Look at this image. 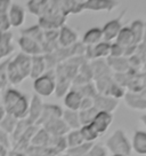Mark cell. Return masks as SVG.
Instances as JSON below:
<instances>
[{
  "mask_svg": "<svg viewBox=\"0 0 146 156\" xmlns=\"http://www.w3.org/2000/svg\"><path fill=\"white\" fill-rule=\"evenodd\" d=\"M127 106L135 110H146V98L139 92H129L124 94Z\"/></svg>",
  "mask_w": 146,
  "mask_h": 156,
  "instance_id": "cell-18",
  "label": "cell"
},
{
  "mask_svg": "<svg viewBox=\"0 0 146 156\" xmlns=\"http://www.w3.org/2000/svg\"><path fill=\"white\" fill-rule=\"evenodd\" d=\"M8 20L12 28H20L24 24L25 21V9L21 5L16 2H12L8 13H7Z\"/></svg>",
  "mask_w": 146,
  "mask_h": 156,
  "instance_id": "cell-12",
  "label": "cell"
},
{
  "mask_svg": "<svg viewBox=\"0 0 146 156\" xmlns=\"http://www.w3.org/2000/svg\"><path fill=\"white\" fill-rule=\"evenodd\" d=\"M74 88L82 95V98H93L94 99L98 94L95 84L91 83V82L88 84H85L82 86H79V87H74Z\"/></svg>",
  "mask_w": 146,
  "mask_h": 156,
  "instance_id": "cell-36",
  "label": "cell"
},
{
  "mask_svg": "<svg viewBox=\"0 0 146 156\" xmlns=\"http://www.w3.org/2000/svg\"><path fill=\"white\" fill-rule=\"evenodd\" d=\"M139 121H141V122L143 123V124L145 125V127H146V114H145V115H143V116L139 118Z\"/></svg>",
  "mask_w": 146,
  "mask_h": 156,
  "instance_id": "cell-48",
  "label": "cell"
},
{
  "mask_svg": "<svg viewBox=\"0 0 146 156\" xmlns=\"http://www.w3.org/2000/svg\"><path fill=\"white\" fill-rule=\"evenodd\" d=\"M10 23L7 14L5 15H0V34H6V32H9L10 30Z\"/></svg>",
  "mask_w": 146,
  "mask_h": 156,
  "instance_id": "cell-41",
  "label": "cell"
},
{
  "mask_svg": "<svg viewBox=\"0 0 146 156\" xmlns=\"http://www.w3.org/2000/svg\"><path fill=\"white\" fill-rule=\"evenodd\" d=\"M31 56L25 55L22 52L17 53L13 58H9L7 64V78L8 84L18 85L24 79L30 77L31 69Z\"/></svg>",
  "mask_w": 146,
  "mask_h": 156,
  "instance_id": "cell-2",
  "label": "cell"
},
{
  "mask_svg": "<svg viewBox=\"0 0 146 156\" xmlns=\"http://www.w3.org/2000/svg\"><path fill=\"white\" fill-rule=\"evenodd\" d=\"M119 106V100L110 95L105 94H97L94 98V107L97 109L98 112H105L112 114Z\"/></svg>",
  "mask_w": 146,
  "mask_h": 156,
  "instance_id": "cell-8",
  "label": "cell"
},
{
  "mask_svg": "<svg viewBox=\"0 0 146 156\" xmlns=\"http://www.w3.org/2000/svg\"><path fill=\"white\" fill-rule=\"evenodd\" d=\"M103 41V34H102V28H90L88 29L82 37V44L85 46H95V45L99 44Z\"/></svg>",
  "mask_w": 146,
  "mask_h": 156,
  "instance_id": "cell-20",
  "label": "cell"
},
{
  "mask_svg": "<svg viewBox=\"0 0 146 156\" xmlns=\"http://www.w3.org/2000/svg\"><path fill=\"white\" fill-rule=\"evenodd\" d=\"M93 144H88V142H83L80 146H77L74 148H70L65 151L68 156H88L89 149Z\"/></svg>",
  "mask_w": 146,
  "mask_h": 156,
  "instance_id": "cell-37",
  "label": "cell"
},
{
  "mask_svg": "<svg viewBox=\"0 0 146 156\" xmlns=\"http://www.w3.org/2000/svg\"><path fill=\"white\" fill-rule=\"evenodd\" d=\"M50 136H65L70 131L62 118H56L42 126Z\"/></svg>",
  "mask_w": 146,
  "mask_h": 156,
  "instance_id": "cell-14",
  "label": "cell"
},
{
  "mask_svg": "<svg viewBox=\"0 0 146 156\" xmlns=\"http://www.w3.org/2000/svg\"><path fill=\"white\" fill-rule=\"evenodd\" d=\"M143 44L146 45V22H145V27H144V36H143Z\"/></svg>",
  "mask_w": 146,
  "mask_h": 156,
  "instance_id": "cell-47",
  "label": "cell"
},
{
  "mask_svg": "<svg viewBox=\"0 0 146 156\" xmlns=\"http://www.w3.org/2000/svg\"><path fill=\"white\" fill-rule=\"evenodd\" d=\"M80 133L82 136L83 141L88 142V144H94L98 139V132L95 130V127L89 124V125H82L80 127Z\"/></svg>",
  "mask_w": 146,
  "mask_h": 156,
  "instance_id": "cell-32",
  "label": "cell"
},
{
  "mask_svg": "<svg viewBox=\"0 0 146 156\" xmlns=\"http://www.w3.org/2000/svg\"><path fill=\"white\" fill-rule=\"evenodd\" d=\"M51 136L48 134V132L45 130L44 127H39L37 132L34 133V136L31 139L30 146L33 147H47L49 145Z\"/></svg>",
  "mask_w": 146,
  "mask_h": 156,
  "instance_id": "cell-27",
  "label": "cell"
},
{
  "mask_svg": "<svg viewBox=\"0 0 146 156\" xmlns=\"http://www.w3.org/2000/svg\"><path fill=\"white\" fill-rule=\"evenodd\" d=\"M8 60H5L0 63V92L7 88L8 85V78H7V64H8Z\"/></svg>",
  "mask_w": 146,
  "mask_h": 156,
  "instance_id": "cell-38",
  "label": "cell"
},
{
  "mask_svg": "<svg viewBox=\"0 0 146 156\" xmlns=\"http://www.w3.org/2000/svg\"><path fill=\"white\" fill-rule=\"evenodd\" d=\"M34 94L41 97H50L56 90V73L55 69H49L44 75L33 80Z\"/></svg>",
  "mask_w": 146,
  "mask_h": 156,
  "instance_id": "cell-5",
  "label": "cell"
},
{
  "mask_svg": "<svg viewBox=\"0 0 146 156\" xmlns=\"http://www.w3.org/2000/svg\"><path fill=\"white\" fill-rule=\"evenodd\" d=\"M9 156H26L24 153H20V151H13Z\"/></svg>",
  "mask_w": 146,
  "mask_h": 156,
  "instance_id": "cell-46",
  "label": "cell"
},
{
  "mask_svg": "<svg viewBox=\"0 0 146 156\" xmlns=\"http://www.w3.org/2000/svg\"><path fill=\"white\" fill-rule=\"evenodd\" d=\"M6 115L5 108H4V105H2V101H1V92H0V119Z\"/></svg>",
  "mask_w": 146,
  "mask_h": 156,
  "instance_id": "cell-45",
  "label": "cell"
},
{
  "mask_svg": "<svg viewBox=\"0 0 146 156\" xmlns=\"http://www.w3.org/2000/svg\"><path fill=\"white\" fill-rule=\"evenodd\" d=\"M10 5H12L10 0H0V15L7 14Z\"/></svg>",
  "mask_w": 146,
  "mask_h": 156,
  "instance_id": "cell-43",
  "label": "cell"
},
{
  "mask_svg": "<svg viewBox=\"0 0 146 156\" xmlns=\"http://www.w3.org/2000/svg\"><path fill=\"white\" fill-rule=\"evenodd\" d=\"M105 147L112 155H122L130 156L132 151L131 142L128 139L126 132L118 129L107 138L105 142Z\"/></svg>",
  "mask_w": 146,
  "mask_h": 156,
  "instance_id": "cell-4",
  "label": "cell"
},
{
  "mask_svg": "<svg viewBox=\"0 0 146 156\" xmlns=\"http://www.w3.org/2000/svg\"><path fill=\"white\" fill-rule=\"evenodd\" d=\"M66 16L62 13L61 1H50L47 13L39 17V25L44 31L49 30H59L63 25H65Z\"/></svg>",
  "mask_w": 146,
  "mask_h": 156,
  "instance_id": "cell-3",
  "label": "cell"
},
{
  "mask_svg": "<svg viewBox=\"0 0 146 156\" xmlns=\"http://www.w3.org/2000/svg\"><path fill=\"white\" fill-rule=\"evenodd\" d=\"M90 64H91V69H93L94 80L111 76V69L108 67L107 62H105L104 60H94L90 62Z\"/></svg>",
  "mask_w": 146,
  "mask_h": 156,
  "instance_id": "cell-22",
  "label": "cell"
},
{
  "mask_svg": "<svg viewBox=\"0 0 146 156\" xmlns=\"http://www.w3.org/2000/svg\"><path fill=\"white\" fill-rule=\"evenodd\" d=\"M58 46L61 48H70L78 43V34L68 25H63L58 30Z\"/></svg>",
  "mask_w": 146,
  "mask_h": 156,
  "instance_id": "cell-10",
  "label": "cell"
},
{
  "mask_svg": "<svg viewBox=\"0 0 146 156\" xmlns=\"http://www.w3.org/2000/svg\"><path fill=\"white\" fill-rule=\"evenodd\" d=\"M118 5V1H111V0H88L83 1V10H94V12H99V10H106L111 12Z\"/></svg>",
  "mask_w": 146,
  "mask_h": 156,
  "instance_id": "cell-15",
  "label": "cell"
},
{
  "mask_svg": "<svg viewBox=\"0 0 146 156\" xmlns=\"http://www.w3.org/2000/svg\"><path fill=\"white\" fill-rule=\"evenodd\" d=\"M44 34L45 31L41 28H40L38 24L32 25V27H29L26 29H23L21 31V36H25V37H29L32 40L39 43L41 46L44 44Z\"/></svg>",
  "mask_w": 146,
  "mask_h": 156,
  "instance_id": "cell-29",
  "label": "cell"
},
{
  "mask_svg": "<svg viewBox=\"0 0 146 156\" xmlns=\"http://www.w3.org/2000/svg\"><path fill=\"white\" fill-rule=\"evenodd\" d=\"M17 122H18V119H16L15 117L10 116L8 114H6L5 116L0 119V129L10 136L13 134L16 125H17Z\"/></svg>",
  "mask_w": 146,
  "mask_h": 156,
  "instance_id": "cell-31",
  "label": "cell"
},
{
  "mask_svg": "<svg viewBox=\"0 0 146 156\" xmlns=\"http://www.w3.org/2000/svg\"><path fill=\"white\" fill-rule=\"evenodd\" d=\"M44 105L41 98L37 94H33L32 95V99L30 101V106H29V112H28V121H29L32 125H37V123L39 121L40 116H41V112H42V109H44Z\"/></svg>",
  "mask_w": 146,
  "mask_h": 156,
  "instance_id": "cell-11",
  "label": "cell"
},
{
  "mask_svg": "<svg viewBox=\"0 0 146 156\" xmlns=\"http://www.w3.org/2000/svg\"><path fill=\"white\" fill-rule=\"evenodd\" d=\"M48 147L56 155L65 153L68 151V145H66L65 136H51Z\"/></svg>",
  "mask_w": 146,
  "mask_h": 156,
  "instance_id": "cell-30",
  "label": "cell"
},
{
  "mask_svg": "<svg viewBox=\"0 0 146 156\" xmlns=\"http://www.w3.org/2000/svg\"><path fill=\"white\" fill-rule=\"evenodd\" d=\"M132 151L139 154V155H146V131L137 130L135 131L134 138L131 142Z\"/></svg>",
  "mask_w": 146,
  "mask_h": 156,
  "instance_id": "cell-23",
  "label": "cell"
},
{
  "mask_svg": "<svg viewBox=\"0 0 146 156\" xmlns=\"http://www.w3.org/2000/svg\"><path fill=\"white\" fill-rule=\"evenodd\" d=\"M1 101L6 114L16 119H24L28 117L30 100L28 95L16 88H6L1 93Z\"/></svg>",
  "mask_w": 146,
  "mask_h": 156,
  "instance_id": "cell-1",
  "label": "cell"
},
{
  "mask_svg": "<svg viewBox=\"0 0 146 156\" xmlns=\"http://www.w3.org/2000/svg\"><path fill=\"white\" fill-rule=\"evenodd\" d=\"M107 64L111 70L115 71L117 73H126L130 68L129 61L126 58H107Z\"/></svg>",
  "mask_w": 146,
  "mask_h": 156,
  "instance_id": "cell-28",
  "label": "cell"
},
{
  "mask_svg": "<svg viewBox=\"0 0 146 156\" xmlns=\"http://www.w3.org/2000/svg\"><path fill=\"white\" fill-rule=\"evenodd\" d=\"M112 156H122V155H112Z\"/></svg>",
  "mask_w": 146,
  "mask_h": 156,
  "instance_id": "cell-50",
  "label": "cell"
},
{
  "mask_svg": "<svg viewBox=\"0 0 146 156\" xmlns=\"http://www.w3.org/2000/svg\"><path fill=\"white\" fill-rule=\"evenodd\" d=\"M0 144H1L2 146H5L6 148H8V149H9L10 146H12L10 136H8L7 133H5L1 129H0Z\"/></svg>",
  "mask_w": 146,
  "mask_h": 156,
  "instance_id": "cell-42",
  "label": "cell"
},
{
  "mask_svg": "<svg viewBox=\"0 0 146 156\" xmlns=\"http://www.w3.org/2000/svg\"><path fill=\"white\" fill-rule=\"evenodd\" d=\"M108 155V151L106 149L105 145H103L101 142L98 144H95L94 142L90 149H89V153H88V156H107Z\"/></svg>",
  "mask_w": 146,
  "mask_h": 156,
  "instance_id": "cell-39",
  "label": "cell"
},
{
  "mask_svg": "<svg viewBox=\"0 0 146 156\" xmlns=\"http://www.w3.org/2000/svg\"><path fill=\"white\" fill-rule=\"evenodd\" d=\"M114 41H115L117 44L121 45L122 47H124V48L129 47V46H132V45H137L136 43H135V39H134L132 32L129 27H123Z\"/></svg>",
  "mask_w": 146,
  "mask_h": 156,
  "instance_id": "cell-26",
  "label": "cell"
},
{
  "mask_svg": "<svg viewBox=\"0 0 146 156\" xmlns=\"http://www.w3.org/2000/svg\"><path fill=\"white\" fill-rule=\"evenodd\" d=\"M144 27H145V22H143L141 20H135L131 22V24L129 25V28L131 30L135 43L137 45L141 44L143 41V36H144Z\"/></svg>",
  "mask_w": 146,
  "mask_h": 156,
  "instance_id": "cell-33",
  "label": "cell"
},
{
  "mask_svg": "<svg viewBox=\"0 0 146 156\" xmlns=\"http://www.w3.org/2000/svg\"><path fill=\"white\" fill-rule=\"evenodd\" d=\"M65 140H66V145H68V149L70 148H74L77 146H80L83 144V139L81 136L80 130H70L68 134L65 136Z\"/></svg>",
  "mask_w": 146,
  "mask_h": 156,
  "instance_id": "cell-34",
  "label": "cell"
},
{
  "mask_svg": "<svg viewBox=\"0 0 146 156\" xmlns=\"http://www.w3.org/2000/svg\"><path fill=\"white\" fill-rule=\"evenodd\" d=\"M94 107V99L93 98H83L82 102H81V107H80V110L82 109H88V108Z\"/></svg>",
  "mask_w": 146,
  "mask_h": 156,
  "instance_id": "cell-44",
  "label": "cell"
},
{
  "mask_svg": "<svg viewBox=\"0 0 146 156\" xmlns=\"http://www.w3.org/2000/svg\"><path fill=\"white\" fill-rule=\"evenodd\" d=\"M13 38L14 36L10 31L6 34H0V63L14 52Z\"/></svg>",
  "mask_w": 146,
  "mask_h": 156,
  "instance_id": "cell-16",
  "label": "cell"
},
{
  "mask_svg": "<svg viewBox=\"0 0 146 156\" xmlns=\"http://www.w3.org/2000/svg\"><path fill=\"white\" fill-rule=\"evenodd\" d=\"M50 6V1L48 0H30L26 2V7L31 14L35 15L38 17L44 16Z\"/></svg>",
  "mask_w": 146,
  "mask_h": 156,
  "instance_id": "cell-21",
  "label": "cell"
},
{
  "mask_svg": "<svg viewBox=\"0 0 146 156\" xmlns=\"http://www.w3.org/2000/svg\"><path fill=\"white\" fill-rule=\"evenodd\" d=\"M47 71V64L45 60L44 54L37 55L31 58V69H30V77L32 79H37L41 75H44Z\"/></svg>",
  "mask_w": 146,
  "mask_h": 156,
  "instance_id": "cell-19",
  "label": "cell"
},
{
  "mask_svg": "<svg viewBox=\"0 0 146 156\" xmlns=\"http://www.w3.org/2000/svg\"><path fill=\"white\" fill-rule=\"evenodd\" d=\"M62 119L66 124L68 130H80V127L82 126L81 122H80V117H79V112L65 109L63 110Z\"/></svg>",
  "mask_w": 146,
  "mask_h": 156,
  "instance_id": "cell-24",
  "label": "cell"
},
{
  "mask_svg": "<svg viewBox=\"0 0 146 156\" xmlns=\"http://www.w3.org/2000/svg\"><path fill=\"white\" fill-rule=\"evenodd\" d=\"M108 58H124V47L117 44L115 41L111 43L110 47V56Z\"/></svg>",
  "mask_w": 146,
  "mask_h": 156,
  "instance_id": "cell-40",
  "label": "cell"
},
{
  "mask_svg": "<svg viewBox=\"0 0 146 156\" xmlns=\"http://www.w3.org/2000/svg\"><path fill=\"white\" fill-rule=\"evenodd\" d=\"M82 95L72 87L68 91L65 95H64V106L66 107L68 110H74V112H79L80 107H81V102H82Z\"/></svg>",
  "mask_w": 146,
  "mask_h": 156,
  "instance_id": "cell-17",
  "label": "cell"
},
{
  "mask_svg": "<svg viewBox=\"0 0 146 156\" xmlns=\"http://www.w3.org/2000/svg\"><path fill=\"white\" fill-rule=\"evenodd\" d=\"M124 14V12H122L120 16L117 19H113L111 21L106 22L103 25L102 28V34H103V40L107 41V43H112L117 39L118 34H120L121 29L123 28L121 23V19Z\"/></svg>",
  "mask_w": 146,
  "mask_h": 156,
  "instance_id": "cell-6",
  "label": "cell"
},
{
  "mask_svg": "<svg viewBox=\"0 0 146 156\" xmlns=\"http://www.w3.org/2000/svg\"><path fill=\"white\" fill-rule=\"evenodd\" d=\"M18 46L21 48V52L25 55H29L31 58L33 56H37V55H42L44 52H42V46L32 40L29 37H25V36H21L18 38Z\"/></svg>",
  "mask_w": 146,
  "mask_h": 156,
  "instance_id": "cell-9",
  "label": "cell"
},
{
  "mask_svg": "<svg viewBox=\"0 0 146 156\" xmlns=\"http://www.w3.org/2000/svg\"><path fill=\"white\" fill-rule=\"evenodd\" d=\"M61 8L62 13L65 16L80 14L83 10V1H74V0L61 1Z\"/></svg>",
  "mask_w": 146,
  "mask_h": 156,
  "instance_id": "cell-25",
  "label": "cell"
},
{
  "mask_svg": "<svg viewBox=\"0 0 146 156\" xmlns=\"http://www.w3.org/2000/svg\"><path fill=\"white\" fill-rule=\"evenodd\" d=\"M112 122H113V114L105 112H98L97 115L94 118L91 125L95 127V130L98 132V134L102 136L103 133H105L110 129Z\"/></svg>",
  "mask_w": 146,
  "mask_h": 156,
  "instance_id": "cell-13",
  "label": "cell"
},
{
  "mask_svg": "<svg viewBox=\"0 0 146 156\" xmlns=\"http://www.w3.org/2000/svg\"><path fill=\"white\" fill-rule=\"evenodd\" d=\"M97 112L98 110L95 107L79 110V117H80L81 125H89V124H91L95 116L97 115Z\"/></svg>",
  "mask_w": 146,
  "mask_h": 156,
  "instance_id": "cell-35",
  "label": "cell"
},
{
  "mask_svg": "<svg viewBox=\"0 0 146 156\" xmlns=\"http://www.w3.org/2000/svg\"><path fill=\"white\" fill-rule=\"evenodd\" d=\"M62 115H63V109L59 106L54 105V103H45L41 116H40L39 121L37 123V126L42 127L45 124H47L53 119L62 118Z\"/></svg>",
  "mask_w": 146,
  "mask_h": 156,
  "instance_id": "cell-7",
  "label": "cell"
},
{
  "mask_svg": "<svg viewBox=\"0 0 146 156\" xmlns=\"http://www.w3.org/2000/svg\"><path fill=\"white\" fill-rule=\"evenodd\" d=\"M56 156H68L66 153H63V154H58V155H56Z\"/></svg>",
  "mask_w": 146,
  "mask_h": 156,
  "instance_id": "cell-49",
  "label": "cell"
}]
</instances>
